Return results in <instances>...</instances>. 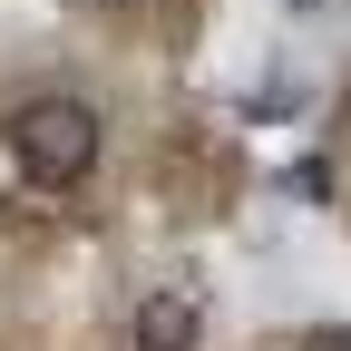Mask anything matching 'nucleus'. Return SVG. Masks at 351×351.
Segmentation results:
<instances>
[{
	"instance_id": "obj_1",
	"label": "nucleus",
	"mask_w": 351,
	"mask_h": 351,
	"mask_svg": "<svg viewBox=\"0 0 351 351\" xmlns=\"http://www.w3.org/2000/svg\"><path fill=\"white\" fill-rule=\"evenodd\" d=\"M98 147H108V117L88 98H69V88H39V98L10 108V156L29 186H78L98 166Z\"/></svg>"
},
{
	"instance_id": "obj_4",
	"label": "nucleus",
	"mask_w": 351,
	"mask_h": 351,
	"mask_svg": "<svg viewBox=\"0 0 351 351\" xmlns=\"http://www.w3.org/2000/svg\"><path fill=\"white\" fill-rule=\"evenodd\" d=\"M283 10H332V0H283Z\"/></svg>"
},
{
	"instance_id": "obj_3",
	"label": "nucleus",
	"mask_w": 351,
	"mask_h": 351,
	"mask_svg": "<svg viewBox=\"0 0 351 351\" xmlns=\"http://www.w3.org/2000/svg\"><path fill=\"white\" fill-rule=\"evenodd\" d=\"M283 351H351V332H293Z\"/></svg>"
},
{
	"instance_id": "obj_2",
	"label": "nucleus",
	"mask_w": 351,
	"mask_h": 351,
	"mask_svg": "<svg viewBox=\"0 0 351 351\" xmlns=\"http://www.w3.org/2000/svg\"><path fill=\"white\" fill-rule=\"evenodd\" d=\"M127 341L137 351H195L205 341V293L195 283H147L137 313H127Z\"/></svg>"
}]
</instances>
